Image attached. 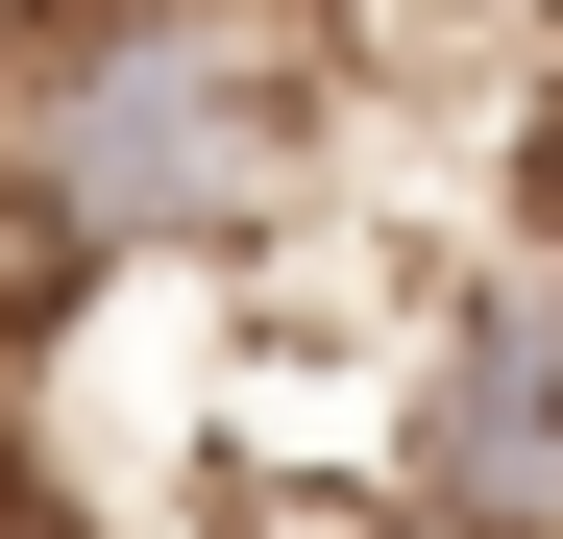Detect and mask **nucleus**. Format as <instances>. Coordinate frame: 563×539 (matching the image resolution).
<instances>
[{"label": "nucleus", "instance_id": "nucleus-1", "mask_svg": "<svg viewBox=\"0 0 563 539\" xmlns=\"http://www.w3.org/2000/svg\"><path fill=\"white\" fill-rule=\"evenodd\" d=\"M367 74L319 50V0H147V25L0 50V221L49 270H245L343 221Z\"/></svg>", "mask_w": 563, "mask_h": 539}, {"label": "nucleus", "instance_id": "nucleus-2", "mask_svg": "<svg viewBox=\"0 0 563 539\" xmlns=\"http://www.w3.org/2000/svg\"><path fill=\"white\" fill-rule=\"evenodd\" d=\"M539 74H563V0H539Z\"/></svg>", "mask_w": 563, "mask_h": 539}]
</instances>
